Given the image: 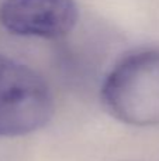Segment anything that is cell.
Here are the masks:
<instances>
[{"label":"cell","mask_w":159,"mask_h":161,"mask_svg":"<svg viewBox=\"0 0 159 161\" xmlns=\"http://www.w3.org/2000/svg\"><path fill=\"white\" fill-rule=\"evenodd\" d=\"M100 95L106 110L121 123L159 125V50L123 58L106 76Z\"/></svg>","instance_id":"obj_1"},{"label":"cell","mask_w":159,"mask_h":161,"mask_svg":"<svg viewBox=\"0 0 159 161\" xmlns=\"http://www.w3.org/2000/svg\"><path fill=\"white\" fill-rule=\"evenodd\" d=\"M79 19L75 0H4L0 23L11 34L55 40L73 30Z\"/></svg>","instance_id":"obj_3"},{"label":"cell","mask_w":159,"mask_h":161,"mask_svg":"<svg viewBox=\"0 0 159 161\" xmlns=\"http://www.w3.org/2000/svg\"><path fill=\"white\" fill-rule=\"evenodd\" d=\"M54 108L45 79L30 67L0 54V137L39 130L52 119Z\"/></svg>","instance_id":"obj_2"}]
</instances>
